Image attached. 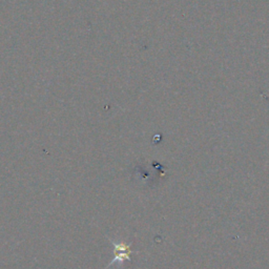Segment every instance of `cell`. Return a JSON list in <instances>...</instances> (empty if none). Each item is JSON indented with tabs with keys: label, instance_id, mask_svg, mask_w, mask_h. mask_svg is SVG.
I'll list each match as a JSON object with an SVG mask.
<instances>
[{
	"label": "cell",
	"instance_id": "cell-1",
	"mask_svg": "<svg viewBox=\"0 0 269 269\" xmlns=\"http://www.w3.org/2000/svg\"><path fill=\"white\" fill-rule=\"evenodd\" d=\"M109 241L113 243L115 257L108 266L113 265V263H115V262H123L126 260L130 261V254L134 252L132 249H130V245L126 244V243H119V244H117V243H114L111 240Z\"/></svg>",
	"mask_w": 269,
	"mask_h": 269
}]
</instances>
